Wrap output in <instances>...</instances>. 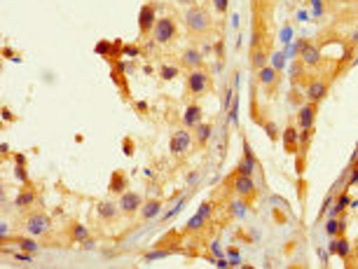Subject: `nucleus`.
I'll use <instances>...</instances> for the list:
<instances>
[{"label":"nucleus","mask_w":358,"mask_h":269,"mask_svg":"<svg viewBox=\"0 0 358 269\" xmlns=\"http://www.w3.org/2000/svg\"><path fill=\"white\" fill-rule=\"evenodd\" d=\"M255 169H258V161H255V157H253V153H251V145L243 143V159H241V164L237 166V173L253 176V171Z\"/></svg>","instance_id":"nucleus-11"},{"label":"nucleus","mask_w":358,"mask_h":269,"mask_svg":"<svg viewBox=\"0 0 358 269\" xmlns=\"http://www.w3.org/2000/svg\"><path fill=\"white\" fill-rule=\"evenodd\" d=\"M201 223H204V215H195V218H192V220H190V230H192V232H197V230H201Z\"/></svg>","instance_id":"nucleus-30"},{"label":"nucleus","mask_w":358,"mask_h":269,"mask_svg":"<svg viewBox=\"0 0 358 269\" xmlns=\"http://www.w3.org/2000/svg\"><path fill=\"white\" fill-rule=\"evenodd\" d=\"M180 63L188 68V71H195V68H201V63H204V56H201V52H197V49H185L183 52V56H180Z\"/></svg>","instance_id":"nucleus-12"},{"label":"nucleus","mask_w":358,"mask_h":269,"mask_svg":"<svg viewBox=\"0 0 358 269\" xmlns=\"http://www.w3.org/2000/svg\"><path fill=\"white\" fill-rule=\"evenodd\" d=\"M208 213H211V204H208V201H204V204H201V208H199V215H204V218H206Z\"/></svg>","instance_id":"nucleus-39"},{"label":"nucleus","mask_w":358,"mask_h":269,"mask_svg":"<svg viewBox=\"0 0 358 269\" xmlns=\"http://www.w3.org/2000/svg\"><path fill=\"white\" fill-rule=\"evenodd\" d=\"M19 246H21V251H26V253H38V248H40V246L31 239V234L24 236V239H19Z\"/></svg>","instance_id":"nucleus-25"},{"label":"nucleus","mask_w":358,"mask_h":269,"mask_svg":"<svg viewBox=\"0 0 358 269\" xmlns=\"http://www.w3.org/2000/svg\"><path fill=\"white\" fill-rule=\"evenodd\" d=\"M180 5H188V7H192V5H195V0H178Z\"/></svg>","instance_id":"nucleus-43"},{"label":"nucleus","mask_w":358,"mask_h":269,"mask_svg":"<svg viewBox=\"0 0 358 269\" xmlns=\"http://www.w3.org/2000/svg\"><path fill=\"white\" fill-rule=\"evenodd\" d=\"M96 213H99L103 220H115L122 211H119V206H115L113 201H99V204H96Z\"/></svg>","instance_id":"nucleus-17"},{"label":"nucleus","mask_w":358,"mask_h":269,"mask_svg":"<svg viewBox=\"0 0 358 269\" xmlns=\"http://www.w3.org/2000/svg\"><path fill=\"white\" fill-rule=\"evenodd\" d=\"M178 36V26H176V19L173 17H161L157 19V24L153 28V38L155 42H159V45H166L171 40H176Z\"/></svg>","instance_id":"nucleus-2"},{"label":"nucleus","mask_w":358,"mask_h":269,"mask_svg":"<svg viewBox=\"0 0 358 269\" xmlns=\"http://www.w3.org/2000/svg\"><path fill=\"white\" fill-rule=\"evenodd\" d=\"M176 75H178V68H176V66H169V63H166V66H161L159 68V77L161 80H173V77H176Z\"/></svg>","instance_id":"nucleus-26"},{"label":"nucleus","mask_w":358,"mask_h":269,"mask_svg":"<svg viewBox=\"0 0 358 269\" xmlns=\"http://www.w3.org/2000/svg\"><path fill=\"white\" fill-rule=\"evenodd\" d=\"M351 45H358V31H354V36H351Z\"/></svg>","instance_id":"nucleus-42"},{"label":"nucleus","mask_w":358,"mask_h":269,"mask_svg":"<svg viewBox=\"0 0 358 269\" xmlns=\"http://www.w3.org/2000/svg\"><path fill=\"white\" fill-rule=\"evenodd\" d=\"M185 26L192 33H204L206 28L211 26V17H208V12L204 7L192 5V7L185 9Z\"/></svg>","instance_id":"nucleus-1"},{"label":"nucleus","mask_w":358,"mask_h":269,"mask_svg":"<svg viewBox=\"0 0 358 269\" xmlns=\"http://www.w3.org/2000/svg\"><path fill=\"white\" fill-rule=\"evenodd\" d=\"M234 192L243 199H253L255 197V183H253V176H243V173H237L232 180Z\"/></svg>","instance_id":"nucleus-7"},{"label":"nucleus","mask_w":358,"mask_h":269,"mask_svg":"<svg viewBox=\"0 0 358 269\" xmlns=\"http://www.w3.org/2000/svg\"><path fill=\"white\" fill-rule=\"evenodd\" d=\"M110 49H113L110 42H99V45H96V52L103 54V56H110Z\"/></svg>","instance_id":"nucleus-35"},{"label":"nucleus","mask_w":358,"mask_h":269,"mask_svg":"<svg viewBox=\"0 0 358 269\" xmlns=\"http://www.w3.org/2000/svg\"><path fill=\"white\" fill-rule=\"evenodd\" d=\"M211 131H213V126H211V124L199 122V124L195 126V141H197L199 145H206V143H208V138H211Z\"/></svg>","instance_id":"nucleus-24"},{"label":"nucleus","mask_w":358,"mask_h":269,"mask_svg":"<svg viewBox=\"0 0 358 269\" xmlns=\"http://www.w3.org/2000/svg\"><path fill=\"white\" fill-rule=\"evenodd\" d=\"M117 206H119V211L126 215H134L141 211V206H143V197L138 194V192H122L119 194V201H117Z\"/></svg>","instance_id":"nucleus-6"},{"label":"nucleus","mask_w":358,"mask_h":269,"mask_svg":"<svg viewBox=\"0 0 358 269\" xmlns=\"http://www.w3.org/2000/svg\"><path fill=\"white\" fill-rule=\"evenodd\" d=\"M155 24H157V19H155V7L153 5H143L141 12H138V31H141V36L153 33Z\"/></svg>","instance_id":"nucleus-9"},{"label":"nucleus","mask_w":358,"mask_h":269,"mask_svg":"<svg viewBox=\"0 0 358 269\" xmlns=\"http://www.w3.org/2000/svg\"><path fill=\"white\" fill-rule=\"evenodd\" d=\"M328 251L332 253V255H340L342 260H347L351 253V243L344 239V236H340V239H332L330 246H328Z\"/></svg>","instance_id":"nucleus-14"},{"label":"nucleus","mask_w":358,"mask_h":269,"mask_svg":"<svg viewBox=\"0 0 358 269\" xmlns=\"http://www.w3.org/2000/svg\"><path fill=\"white\" fill-rule=\"evenodd\" d=\"M161 211V201L159 199H150V201H145L143 206H141V218L143 220H153V218H157Z\"/></svg>","instance_id":"nucleus-19"},{"label":"nucleus","mask_w":358,"mask_h":269,"mask_svg":"<svg viewBox=\"0 0 358 269\" xmlns=\"http://www.w3.org/2000/svg\"><path fill=\"white\" fill-rule=\"evenodd\" d=\"M122 54H124V56H138V47H124Z\"/></svg>","instance_id":"nucleus-37"},{"label":"nucleus","mask_w":358,"mask_h":269,"mask_svg":"<svg viewBox=\"0 0 358 269\" xmlns=\"http://www.w3.org/2000/svg\"><path fill=\"white\" fill-rule=\"evenodd\" d=\"M190 145H192V134L188 131V126L185 129H178L176 134L171 136V141H169V150H171V154H185V153H190Z\"/></svg>","instance_id":"nucleus-5"},{"label":"nucleus","mask_w":358,"mask_h":269,"mask_svg":"<svg viewBox=\"0 0 358 269\" xmlns=\"http://www.w3.org/2000/svg\"><path fill=\"white\" fill-rule=\"evenodd\" d=\"M24 230H26V234H31V236H45V234L52 230V220H49V215H45V213H31L26 218V223H24Z\"/></svg>","instance_id":"nucleus-3"},{"label":"nucleus","mask_w":358,"mask_h":269,"mask_svg":"<svg viewBox=\"0 0 358 269\" xmlns=\"http://www.w3.org/2000/svg\"><path fill=\"white\" fill-rule=\"evenodd\" d=\"M232 213L237 215V218H243V215H246V206H243V204H239V201H234V204H232Z\"/></svg>","instance_id":"nucleus-33"},{"label":"nucleus","mask_w":358,"mask_h":269,"mask_svg":"<svg viewBox=\"0 0 358 269\" xmlns=\"http://www.w3.org/2000/svg\"><path fill=\"white\" fill-rule=\"evenodd\" d=\"M213 7H215V12L225 14V12H227V7H230V0H213Z\"/></svg>","instance_id":"nucleus-32"},{"label":"nucleus","mask_w":358,"mask_h":269,"mask_svg":"<svg viewBox=\"0 0 358 269\" xmlns=\"http://www.w3.org/2000/svg\"><path fill=\"white\" fill-rule=\"evenodd\" d=\"M258 80H260V84H265V87H274L278 82V71L265 66V68H260L258 71Z\"/></svg>","instance_id":"nucleus-20"},{"label":"nucleus","mask_w":358,"mask_h":269,"mask_svg":"<svg viewBox=\"0 0 358 269\" xmlns=\"http://www.w3.org/2000/svg\"><path fill=\"white\" fill-rule=\"evenodd\" d=\"M36 199H38L36 190L24 188L17 194V199H14V206H17V208H28V206H33V204H36Z\"/></svg>","instance_id":"nucleus-18"},{"label":"nucleus","mask_w":358,"mask_h":269,"mask_svg":"<svg viewBox=\"0 0 358 269\" xmlns=\"http://www.w3.org/2000/svg\"><path fill=\"white\" fill-rule=\"evenodd\" d=\"M0 236H2V239H7L9 236V225L7 223H0Z\"/></svg>","instance_id":"nucleus-38"},{"label":"nucleus","mask_w":358,"mask_h":269,"mask_svg":"<svg viewBox=\"0 0 358 269\" xmlns=\"http://www.w3.org/2000/svg\"><path fill=\"white\" fill-rule=\"evenodd\" d=\"M251 66L255 68V71H260V68H265V66H267V52H265V47H253Z\"/></svg>","instance_id":"nucleus-23"},{"label":"nucleus","mask_w":358,"mask_h":269,"mask_svg":"<svg viewBox=\"0 0 358 269\" xmlns=\"http://www.w3.org/2000/svg\"><path fill=\"white\" fill-rule=\"evenodd\" d=\"M201 108L199 106H188L185 108V113H183V124L188 126V129H195V126L201 122Z\"/></svg>","instance_id":"nucleus-15"},{"label":"nucleus","mask_w":358,"mask_h":269,"mask_svg":"<svg viewBox=\"0 0 358 269\" xmlns=\"http://www.w3.org/2000/svg\"><path fill=\"white\" fill-rule=\"evenodd\" d=\"M17 178H21L24 183H28V176H26V171H24V164H19L17 166Z\"/></svg>","instance_id":"nucleus-36"},{"label":"nucleus","mask_w":358,"mask_h":269,"mask_svg":"<svg viewBox=\"0 0 358 269\" xmlns=\"http://www.w3.org/2000/svg\"><path fill=\"white\" fill-rule=\"evenodd\" d=\"M356 183H358V166H351V169H349V178H347V188H344V190L354 188Z\"/></svg>","instance_id":"nucleus-29"},{"label":"nucleus","mask_w":358,"mask_h":269,"mask_svg":"<svg viewBox=\"0 0 358 269\" xmlns=\"http://www.w3.org/2000/svg\"><path fill=\"white\" fill-rule=\"evenodd\" d=\"M314 119H316V103H307L297 110V126L307 131V129H314Z\"/></svg>","instance_id":"nucleus-10"},{"label":"nucleus","mask_w":358,"mask_h":269,"mask_svg":"<svg viewBox=\"0 0 358 269\" xmlns=\"http://www.w3.org/2000/svg\"><path fill=\"white\" fill-rule=\"evenodd\" d=\"M68 234H71V241H75V243H82V241L89 239V230H87L84 225H80V223H73L71 230H68Z\"/></svg>","instance_id":"nucleus-22"},{"label":"nucleus","mask_w":358,"mask_h":269,"mask_svg":"<svg viewBox=\"0 0 358 269\" xmlns=\"http://www.w3.org/2000/svg\"><path fill=\"white\" fill-rule=\"evenodd\" d=\"M124 188H129V180H126V176L122 173V171H115V173H113V178H110V192L122 194V192H126Z\"/></svg>","instance_id":"nucleus-21"},{"label":"nucleus","mask_w":358,"mask_h":269,"mask_svg":"<svg viewBox=\"0 0 358 269\" xmlns=\"http://www.w3.org/2000/svg\"><path fill=\"white\" fill-rule=\"evenodd\" d=\"M14 159H17V164H26V157H24V154H17Z\"/></svg>","instance_id":"nucleus-41"},{"label":"nucleus","mask_w":358,"mask_h":269,"mask_svg":"<svg viewBox=\"0 0 358 269\" xmlns=\"http://www.w3.org/2000/svg\"><path fill=\"white\" fill-rule=\"evenodd\" d=\"M302 66H305V63H302V59L290 66V77H293V80H297V77H300V73H302Z\"/></svg>","instance_id":"nucleus-31"},{"label":"nucleus","mask_w":358,"mask_h":269,"mask_svg":"<svg viewBox=\"0 0 358 269\" xmlns=\"http://www.w3.org/2000/svg\"><path fill=\"white\" fill-rule=\"evenodd\" d=\"M297 49H300V56H302V63L305 66H318L321 63V49L309 42V40H302V42H297Z\"/></svg>","instance_id":"nucleus-8"},{"label":"nucleus","mask_w":358,"mask_h":269,"mask_svg":"<svg viewBox=\"0 0 358 269\" xmlns=\"http://www.w3.org/2000/svg\"><path fill=\"white\" fill-rule=\"evenodd\" d=\"M208 84H211V80H208V73H206L204 68H195V71L188 73V91L190 94L201 96V94L208 89Z\"/></svg>","instance_id":"nucleus-4"},{"label":"nucleus","mask_w":358,"mask_h":269,"mask_svg":"<svg viewBox=\"0 0 358 269\" xmlns=\"http://www.w3.org/2000/svg\"><path fill=\"white\" fill-rule=\"evenodd\" d=\"M2 117H5V119H7V122H14V115H12V113H9L7 108H2Z\"/></svg>","instance_id":"nucleus-40"},{"label":"nucleus","mask_w":358,"mask_h":269,"mask_svg":"<svg viewBox=\"0 0 358 269\" xmlns=\"http://www.w3.org/2000/svg\"><path fill=\"white\" fill-rule=\"evenodd\" d=\"M337 230H340V223H337V220H335V218H332L330 223L325 225V232L330 234V236H335V234H337Z\"/></svg>","instance_id":"nucleus-34"},{"label":"nucleus","mask_w":358,"mask_h":269,"mask_svg":"<svg viewBox=\"0 0 358 269\" xmlns=\"http://www.w3.org/2000/svg\"><path fill=\"white\" fill-rule=\"evenodd\" d=\"M325 91H328V84L323 80H312L309 82V87H307V99L309 103H318V101L325 96Z\"/></svg>","instance_id":"nucleus-13"},{"label":"nucleus","mask_w":358,"mask_h":269,"mask_svg":"<svg viewBox=\"0 0 358 269\" xmlns=\"http://www.w3.org/2000/svg\"><path fill=\"white\" fill-rule=\"evenodd\" d=\"M265 131H267L269 141H278V126L274 122H265Z\"/></svg>","instance_id":"nucleus-28"},{"label":"nucleus","mask_w":358,"mask_h":269,"mask_svg":"<svg viewBox=\"0 0 358 269\" xmlns=\"http://www.w3.org/2000/svg\"><path fill=\"white\" fill-rule=\"evenodd\" d=\"M347 204H349V197H347V192H342L340 199H337V204H335V208H332V215H337L340 211H344V208H347Z\"/></svg>","instance_id":"nucleus-27"},{"label":"nucleus","mask_w":358,"mask_h":269,"mask_svg":"<svg viewBox=\"0 0 358 269\" xmlns=\"http://www.w3.org/2000/svg\"><path fill=\"white\" fill-rule=\"evenodd\" d=\"M297 143H300V134H297L295 126H288L283 129V148H286V153H297Z\"/></svg>","instance_id":"nucleus-16"}]
</instances>
